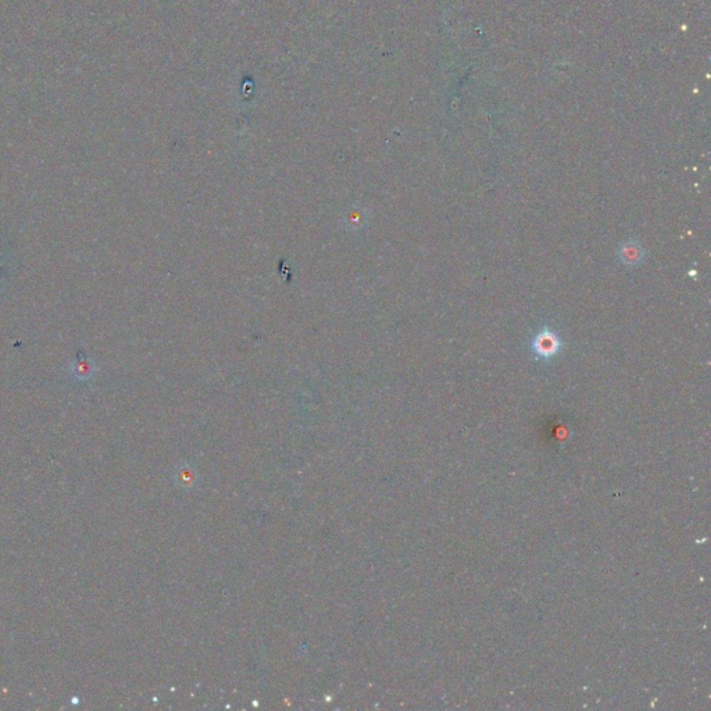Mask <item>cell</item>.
<instances>
[{
    "instance_id": "obj_1",
    "label": "cell",
    "mask_w": 711,
    "mask_h": 711,
    "mask_svg": "<svg viewBox=\"0 0 711 711\" xmlns=\"http://www.w3.org/2000/svg\"><path fill=\"white\" fill-rule=\"evenodd\" d=\"M560 347H561V342H560L558 336L549 329L541 331L535 336L534 343H532L534 352L537 353V356H539L542 359L553 357L556 353H558Z\"/></svg>"
},
{
    "instance_id": "obj_2",
    "label": "cell",
    "mask_w": 711,
    "mask_h": 711,
    "mask_svg": "<svg viewBox=\"0 0 711 711\" xmlns=\"http://www.w3.org/2000/svg\"><path fill=\"white\" fill-rule=\"evenodd\" d=\"M620 256H621L622 263L634 266V264H638L642 260V257H643V249L639 246L638 242H628V243H625L621 248Z\"/></svg>"
}]
</instances>
